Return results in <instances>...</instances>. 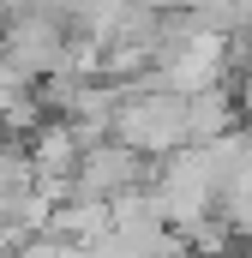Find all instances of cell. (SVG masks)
Returning <instances> with one entry per match:
<instances>
[{"label":"cell","mask_w":252,"mask_h":258,"mask_svg":"<svg viewBox=\"0 0 252 258\" xmlns=\"http://www.w3.org/2000/svg\"><path fill=\"white\" fill-rule=\"evenodd\" d=\"M108 132L120 144H132L138 156H174V150H186V96L156 90V84H132Z\"/></svg>","instance_id":"1"},{"label":"cell","mask_w":252,"mask_h":258,"mask_svg":"<svg viewBox=\"0 0 252 258\" xmlns=\"http://www.w3.org/2000/svg\"><path fill=\"white\" fill-rule=\"evenodd\" d=\"M234 126H240V102H234L228 84H210V90L186 96V144H210Z\"/></svg>","instance_id":"4"},{"label":"cell","mask_w":252,"mask_h":258,"mask_svg":"<svg viewBox=\"0 0 252 258\" xmlns=\"http://www.w3.org/2000/svg\"><path fill=\"white\" fill-rule=\"evenodd\" d=\"M150 156H138L132 144H120L114 132L108 138H90L84 144V156H78V180H72V192L84 198H102V204H114V198H132L150 186V168H144Z\"/></svg>","instance_id":"3"},{"label":"cell","mask_w":252,"mask_h":258,"mask_svg":"<svg viewBox=\"0 0 252 258\" xmlns=\"http://www.w3.org/2000/svg\"><path fill=\"white\" fill-rule=\"evenodd\" d=\"M66 48H72V18L48 12V6H30V12H18V18H0V54L18 66L24 78L60 72Z\"/></svg>","instance_id":"2"}]
</instances>
